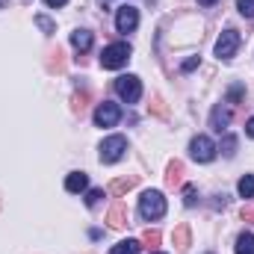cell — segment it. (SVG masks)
Returning <instances> with one entry per match:
<instances>
[{
	"instance_id": "26",
	"label": "cell",
	"mask_w": 254,
	"mask_h": 254,
	"mask_svg": "<svg viewBox=\"0 0 254 254\" xmlns=\"http://www.w3.org/2000/svg\"><path fill=\"white\" fill-rule=\"evenodd\" d=\"M151 110L157 113V116H166L169 110H166V104H163V98H154V104H151Z\"/></svg>"
},
{
	"instance_id": "2",
	"label": "cell",
	"mask_w": 254,
	"mask_h": 254,
	"mask_svg": "<svg viewBox=\"0 0 254 254\" xmlns=\"http://www.w3.org/2000/svg\"><path fill=\"white\" fill-rule=\"evenodd\" d=\"M127 60H130V45H125V42L107 45V48H104V54H101V65H104V68H110V71L125 68Z\"/></svg>"
},
{
	"instance_id": "1",
	"label": "cell",
	"mask_w": 254,
	"mask_h": 254,
	"mask_svg": "<svg viewBox=\"0 0 254 254\" xmlns=\"http://www.w3.org/2000/svg\"><path fill=\"white\" fill-rule=\"evenodd\" d=\"M139 216H142L145 222L163 219V216H166V198H163V192L160 190L142 192V198H139Z\"/></svg>"
},
{
	"instance_id": "13",
	"label": "cell",
	"mask_w": 254,
	"mask_h": 254,
	"mask_svg": "<svg viewBox=\"0 0 254 254\" xmlns=\"http://www.w3.org/2000/svg\"><path fill=\"white\" fill-rule=\"evenodd\" d=\"M89 187V178L83 175V172H71L68 178H65V190L68 192H83Z\"/></svg>"
},
{
	"instance_id": "32",
	"label": "cell",
	"mask_w": 254,
	"mask_h": 254,
	"mask_svg": "<svg viewBox=\"0 0 254 254\" xmlns=\"http://www.w3.org/2000/svg\"><path fill=\"white\" fill-rule=\"evenodd\" d=\"M198 3H201V6H213L216 0H198Z\"/></svg>"
},
{
	"instance_id": "3",
	"label": "cell",
	"mask_w": 254,
	"mask_h": 254,
	"mask_svg": "<svg viewBox=\"0 0 254 254\" xmlns=\"http://www.w3.org/2000/svg\"><path fill=\"white\" fill-rule=\"evenodd\" d=\"M116 92H119V98H122L125 104H136V101L142 98V83H139L136 74H122V77L116 80Z\"/></svg>"
},
{
	"instance_id": "8",
	"label": "cell",
	"mask_w": 254,
	"mask_h": 254,
	"mask_svg": "<svg viewBox=\"0 0 254 254\" xmlns=\"http://www.w3.org/2000/svg\"><path fill=\"white\" fill-rule=\"evenodd\" d=\"M136 24H139V9L136 6H119V12H116V27H119V33H133L136 30Z\"/></svg>"
},
{
	"instance_id": "7",
	"label": "cell",
	"mask_w": 254,
	"mask_h": 254,
	"mask_svg": "<svg viewBox=\"0 0 254 254\" xmlns=\"http://www.w3.org/2000/svg\"><path fill=\"white\" fill-rule=\"evenodd\" d=\"M119 119H122L119 104H110V101L98 104V110H95V125L98 127H116L119 125Z\"/></svg>"
},
{
	"instance_id": "10",
	"label": "cell",
	"mask_w": 254,
	"mask_h": 254,
	"mask_svg": "<svg viewBox=\"0 0 254 254\" xmlns=\"http://www.w3.org/2000/svg\"><path fill=\"white\" fill-rule=\"evenodd\" d=\"M92 42H95V39H92V33H89V30H74V33H71V45H74V51H77V54L92 51Z\"/></svg>"
},
{
	"instance_id": "11",
	"label": "cell",
	"mask_w": 254,
	"mask_h": 254,
	"mask_svg": "<svg viewBox=\"0 0 254 254\" xmlns=\"http://www.w3.org/2000/svg\"><path fill=\"white\" fill-rule=\"evenodd\" d=\"M166 184H169L172 190L184 184V163H181V160H175V163H169V172H166Z\"/></svg>"
},
{
	"instance_id": "15",
	"label": "cell",
	"mask_w": 254,
	"mask_h": 254,
	"mask_svg": "<svg viewBox=\"0 0 254 254\" xmlns=\"http://www.w3.org/2000/svg\"><path fill=\"white\" fill-rule=\"evenodd\" d=\"M136 187V175H130V178H116L113 184H110V192L113 195H125V192H130Z\"/></svg>"
},
{
	"instance_id": "17",
	"label": "cell",
	"mask_w": 254,
	"mask_h": 254,
	"mask_svg": "<svg viewBox=\"0 0 254 254\" xmlns=\"http://www.w3.org/2000/svg\"><path fill=\"white\" fill-rule=\"evenodd\" d=\"M237 254H254V234H240V240H237Z\"/></svg>"
},
{
	"instance_id": "20",
	"label": "cell",
	"mask_w": 254,
	"mask_h": 254,
	"mask_svg": "<svg viewBox=\"0 0 254 254\" xmlns=\"http://www.w3.org/2000/svg\"><path fill=\"white\" fill-rule=\"evenodd\" d=\"M195 201H198V190H195L192 184H187V187H184V204H187V207H195Z\"/></svg>"
},
{
	"instance_id": "23",
	"label": "cell",
	"mask_w": 254,
	"mask_h": 254,
	"mask_svg": "<svg viewBox=\"0 0 254 254\" xmlns=\"http://www.w3.org/2000/svg\"><path fill=\"white\" fill-rule=\"evenodd\" d=\"M36 24H39V27H42V30H45L48 36H51V33H57V27H54V21H48L45 15H39V18H36Z\"/></svg>"
},
{
	"instance_id": "34",
	"label": "cell",
	"mask_w": 254,
	"mask_h": 254,
	"mask_svg": "<svg viewBox=\"0 0 254 254\" xmlns=\"http://www.w3.org/2000/svg\"><path fill=\"white\" fill-rule=\"evenodd\" d=\"M154 254H160V252H154Z\"/></svg>"
},
{
	"instance_id": "12",
	"label": "cell",
	"mask_w": 254,
	"mask_h": 254,
	"mask_svg": "<svg viewBox=\"0 0 254 254\" xmlns=\"http://www.w3.org/2000/svg\"><path fill=\"white\" fill-rule=\"evenodd\" d=\"M190 246H192L190 225H178V228H175V249H178V252H187Z\"/></svg>"
},
{
	"instance_id": "18",
	"label": "cell",
	"mask_w": 254,
	"mask_h": 254,
	"mask_svg": "<svg viewBox=\"0 0 254 254\" xmlns=\"http://www.w3.org/2000/svg\"><path fill=\"white\" fill-rule=\"evenodd\" d=\"M237 190H240L243 198H254V175H246V178L237 184Z\"/></svg>"
},
{
	"instance_id": "27",
	"label": "cell",
	"mask_w": 254,
	"mask_h": 254,
	"mask_svg": "<svg viewBox=\"0 0 254 254\" xmlns=\"http://www.w3.org/2000/svg\"><path fill=\"white\" fill-rule=\"evenodd\" d=\"M240 216H243V222H252V225H254V204H246Z\"/></svg>"
},
{
	"instance_id": "9",
	"label": "cell",
	"mask_w": 254,
	"mask_h": 254,
	"mask_svg": "<svg viewBox=\"0 0 254 254\" xmlns=\"http://www.w3.org/2000/svg\"><path fill=\"white\" fill-rule=\"evenodd\" d=\"M228 125H231V110H228L225 104L213 107V113H210V127H213L216 133H222V130H225Z\"/></svg>"
},
{
	"instance_id": "14",
	"label": "cell",
	"mask_w": 254,
	"mask_h": 254,
	"mask_svg": "<svg viewBox=\"0 0 254 254\" xmlns=\"http://www.w3.org/2000/svg\"><path fill=\"white\" fill-rule=\"evenodd\" d=\"M107 222H110V228H125V225H127V210H125V204H116V207L110 210Z\"/></svg>"
},
{
	"instance_id": "19",
	"label": "cell",
	"mask_w": 254,
	"mask_h": 254,
	"mask_svg": "<svg viewBox=\"0 0 254 254\" xmlns=\"http://www.w3.org/2000/svg\"><path fill=\"white\" fill-rule=\"evenodd\" d=\"M160 240H163V237H160V231H151V228H148V231L142 234V243H145V246H151V249H154V246H160Z\"/></svg>"
},
{
	"instance_id": "5",
	"label": "cell",
	"mask_w": 254,
	"mask_h": 254,
	"mask_svg": "<svg viewBox=\"0 0 254 254\" xmlns=\"http://www.w3.org/2000/svg\"><path fill=\"white\" fill-rule=\"evenodd\" d=\"M127 151V139L125 136H110L101 142V163H119Z\"/></svg>"
},
{
	"instance_id": "30",
	"label": "cell",
	"mask_w": 254,
	"mask_h": 254,
	"mask_svg": "<svg viewBox=\"0 0 254 254\" xmlns=\"http://www.w3.org/2000/svg\"><path fill=\"white\" fill-rule=\"evenodd\" d=\"M45 3H48V6H51V9H54V6H65V3H68V0H45Z\"/></svg>"
},
{
	"instance_id": "35",
	"label": "cell",
	"mask_w": 254,
	"mask_h": 254,
	"mask_svg": "<svg viewBox=\"0 0 254 254\" xmlns=\"http://www.w3.org/2000/svg\"><path fill=\"white\" fill-rule=\"evenodd\" d=\"M104 3H107V0H104Z\"/></svg>"
},
{
	"instance_id": "16",
	"label": "cell",
	"mask_w": 254,
	"mask_h": 254,
	"mask_svg": "<svg viewBox=\"0 0 254 254\" xmlns=\"http://www.w3.org/2000/svg\"><path fill=\"white\" fill-rule=\"evenodd\" d=\"M139 249H142V243H139V240H122L119 246H113V249H110V254H139Z\"/></svg>"
},
{
	"instance_id": "33",
	"label": "cell",
	"mask_w": 254,
	"mask_h": 254,
	"mask_svg": "<svg viewBox=\"0 0 254 254\" xmlns=\"http://www.w3.org/2000/svg\"><path fill=\"white\" fill-rule=\"evenodd\" d=\"M9 6V0H0V9H6Z\"/></svg>"
},
{
	"instance_id": "25",
	"label": "cell",
	"mask_w": 254,
	"mask_h": 254,
	"mask_svg": "<svg viewBox=\"0 0 254 254\" xmlns=\"http://www.w3.org/2000/svg\"><path fill=\"white\" fill-rule=\"evenodd\" d=\"M86 101H89V95H77L74 98V113H83L86 110Z\"/></svg>"
},
{
	"instance_id": "24",
	"label": "cell",
	"mask_w": 254,
	"mask_h": 254,
	"mask_svg": "<svg viewBox=\"0 0 254 254\" xmlns=\"http://www.w3.org/2000/svg\"><path fill=\"white\" fill-rule=\"evenodd\" d=\"M101 198H104V192H101V190H89V195H86V204H89V207H95Z\"/></svg>"
},
{
	"instance_id": "4",
	"label": "cell",
	"mask_w": 254,
	"mask_h": 254,
	"mask_svg": "<svg viewBox=\"0 0 254 254\" xmlns=\"http://www.w3.org/2000/svg\"><path fill=\"white\" fill-rule=\"evenodd\" d=\"M237 51H240V33H237L234 27H228V30L219 36V42H216V57H219V60H234Z\"/></svg>"
},
{
	"instance_id": "21",
	"label": "cell",
	"mask_w": 254,
	"mask_h": 254,
	"mask_svg": "<svg viewBox=\"0 0 254 254\" xmlns=\"http://www.w3.org/2000/svg\"><path fill=\"white\" fill-rule=\"evenodd\" d=\"M222 151H225V157H234V154H237V139H234V136H225Z\"/></svg>"
},
{
	"instance_id": "22",
	"label": "cell",
	"mask_w": 254,
	"mask_h": 254,
	"mask_svg": "<svg viewBox=\"0 0 254 254\" xmlns=\"http://www.w3.org/2000/svg\"><path fill=\"white\" fill-rule=\"evenodd\" d=\"M237 9H240L246 18H254V0H237Z\"/></svg>"
},
{
	"instance_id": "6",
	"label": "cell",
	"mask_w": 254,
	"mask_h": 254,
	"mask_svg": "<svg viewBox=\"0 0 254 254\" xmlns=\"http://www.w3.org/2000/svg\"><path fill=\"white\" fill-rule=\"evenodd\" d=\"M190 154H192L195 163H210L216 157V145H213L210 136H195L190 142Z\"/></svg>"
},
{
	"instance_id": "28",
	"label": "cell",
	"mask_w": 254,
	"mask_h": 254,
	"mask_svg": "<svg viewBox=\"0 0 254 254\" xmlns=\"http://www.w3.org/2000/svg\"><path fill=\"white\" fill-rule=\"evenodd\" d=\"M228 98H231V101H240V98H243V86H234V89H231V95H228Z\"/></svg>"
},
{
	"instance_id": "29",
	"label": "cell",
	"mask_w": 254,
	"mask_h": 254,
	"mask_svg": "<svg viewBox=\"0 0 254 254\" xmlns=\"http://www.w3.org/2000/svg\"><path fill=\"white\" fill-rule=\"evenodd\" d=\"M195 65H198V57H192V60H187V63H184V71H192Z\"/></svg>"
},
{
	"instance_id": "31",
	"label": "cell",
	"mask_w": 254,
	"mask_h": 254,
	"mask_svg": "<svg viewBox=\"0 0 254 254\" xmlns=\"http://www.w3.org/2000/svg\"><path fill=\"white\" fill-rule=\"evenodd\" d=\"M246 133H249V136L254 139V119H249V125H246Z\"/></svg>"
}]
</instances>
